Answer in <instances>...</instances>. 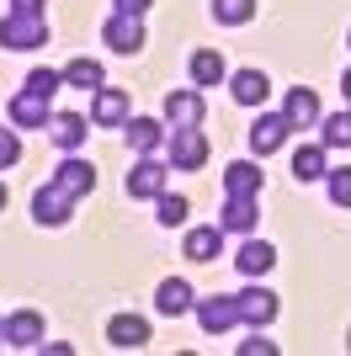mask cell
Listing matches in <instances>:
<instances>
[{"label": "cell", "instance_id": "5b68a950", "mask_svg": "<svg viewBox=\"0 0 351 356\" xmlns=\"http://www.w3.org/2000/svg\"><path fill=\"white\" fill-rule=\"evenodd\" d=\"M107 341H112L117 351H139V346H149V325L139 314H117L112 325H107Z\"/></svg>", "mask_w": 351, "mask_h": 356}, {"label": "cell", "instance_id": "ac0fdd59", "mask_svg": "<svg viewBox=\"0 0 351 356\" xmlns=\"http://www.w3.org/2000/svg\"><path fill=\"white\" fill-rule=\"evenodd\" d=\"M272 261H277V250H272L266 239H250V245H240V271H245V277H261V271H272Z\"/></svg>", "mask_w": 351, "mask_h": 356}, {"label": "cell", "instance_id": "9a60e30c", "mask_svg": "<svg viewBox=\"0 0 351 356\" xmlns=\"http://www.w3.org/2000/svg\"><path fill=\"white\" fill-rule=\"evenodd\" d=\"M282 118H288L292 128H309V122L320 118V96H314V90H292L288 106H282Z\"/></svg>", "mask_w": 351, "mask_h": 356}, {"label": "cell", "instance_id": "3957f363", "mask_svg": "<svg viewBox=\"0 0 351 356\" xmlns=\"http://www.w3.org/2000/svg\"><path fill=\"white\" fill-rule=\"evenodd\" d=\"M171 160H176V170H197V165L208 160V138L197 134V128H176L171 134Z\"/></svg>", "mask_w": 351, "mask_h": 356}, {"label": "cell", "instance_id": "ba28073f", "mask_svg": "<svg viewBox=\"0 0 351 356\" xmlns=\"http://www.w3.org/2000/svg\"><path fill=\"white\" fill-rule=\"evenodd\" d=\"M54 186L64 197H86L91 186H96V170H91L86 160H64V165H58V176H54Z\"/></svg>", "mask_w": 351, "mask_h": 356}, {"label": "cell", "instance_id": "30bf717a", "mask_svg": "<svg viewBox=\"0 0 351 356\" xmlns=\"http://www.w3.org/2000/svg\"><path fill=\"white\" fill-rule=\"evenodd\" d=\"M160 192H165V165L144 160L128 170V197H160Z\"/></svg>", "mask_w": 351, "mask_h": 356}, {"label": "cell", "instance_id": "7402d4cb", "mask_svg": "<svg viewBox=\"0 0 351 356\" xmlns=\"http://www.w3.org/2000/svg\"><path fill=\"white\" fill-rule=\"evenodd\" d=\"M64 86H80V90H96L102 86V64L96 59H75L70 70H64Z\"/></svg>", "mask_w": 351, "mask_h": 356}, {"label": "cell", "instance_id": "4fadbf2b", "mask_svg": "<svg viewBox=\"0 0 351 356\" xmlns=\"http://www.w3.org/2000/svg\"><path fill=\"white\" fill-rule=\"evenodd\" d=\"M272 96V80H266L261 70H240L234 74V102L240 106H256V102H266Z\"/></svg>", "mask_w": 351, "mask_h": 356}, {"label": "cell", "instance_id": "484cf974", "mask_svg": "<svg viewBox=\"0 0 351 356\" xmlns=\"http://www.w3.org/2000/svg\"><path fill=\"white\" fill-rule=\"evenodd\" d=\"M123 112H128V96H123V90H102V96H96V122H123Z\"/></svg>", "mask_w": 351, "mask_h": 356}, {"label": "cell", "instance_id": "ffe728a7", "mask_svg": "<svg viewBox=\"0 0 351 356\" xmlns=\"http://www.w3.org/2000/svg\"><path fill=\"white\" fill-rule=\"evenodd\" d=\"M224 74H229V64H224L219 54H213V48H203V54H192V80H197V86H219Z\"/></svg>", "mask_w": 351, "mask_h": 356}, {"label": "cell", "instance_id": "836d02e7", "mask_svg": "<svg viewBox=\"0 0 351 356\" xmlns=\"http://www.w3.org/2000/svg\"><path fill=\"white\" fill-rule=\"evenodd\" d=\"M117 11H123V16H144L149 0H117Z\"/></svg>", "mask_w": 351, "mask_h": 356}, {"label": "cell", "instance_id": "9c48e42d", "mask_svg": "<svg viewBox=\"0 0 351 356\" xmlns=\"http://www.w3.org/2000/svg\"><path fill=\"white\" fill-rule=\"evenodd\" d=\"M234 303H240V319H245V325H272V314H277V298L266 293V287H250V293H240Z\"/></svg>", "mask_w": 351, "mask_h": 356}, {"label": "cell", "instance_id": "e0dca14e", "mask_svg": "<svg viewBox=\"0 0 351 356\" xmlns=\"http://www.w3.org/2000/svg\"><path fill=\"white\" fill-rule=\"evenodd\" d=\"M224 186H229V197H256V192H261V170L240 160V165L224 170Z\"/></svg>", "mask_w": 351, "mask_h": 356}, {"label": "cell", "instance_id": "2e32d148", "mask_svg": "<svg viewBox=\"0 0 351 356\" xmlns=\"http://www.w3.org/2000/svg\"><path fill=\"white\" fill-rule=\"evenodd\" d=\"M11 346H38L43 341V319L38 314H16V319H6V330H0Z\"/></svg>", "mask_w": 351, "mask_h": 356}, {"label": "cell", "instance_id": "f546056e", "mask_svg": "<svg viewBox=\"0 0 351 356\" xmlns=\"http://www.w3.org/2000/svg\"><path fill=\"white\" fill-rule=\"evenodd\" d=\"M58 86H64V74H54V70H32L27 74V90H38V96H54Z\"/></svg>", "mask_w": 351, "mask_h": 356}, {"label": "cell", "instance_id": "d4e9b609", "mask_svg": "<svg viewBox=\"0 0 351 356\" xmlns=\"http://www.w3.org/2000/svg\"><path fill=\"white\" fill-rule=\"evenodd\" d=\"M213 16H219V22H229V27H240V22H250V16H256V0H213Z\"/></svg>", "mask_w": 351, "mask_h": 356}, {"label": "cell", "instance_id": "4dcf8cb0", "mask_svg": "<svg viewBox=\"0 0 351 356\" xmlns=\"http://www.w3.org/2000/svg\"><path fill=\"white\" fill-rule=\"evenodd\" d=\"M330 202L351 208V165H346V170H330Z\"/></svg>", "mask_w": 351, "mask_h": 356}, {"label": "cell", "instance_id": "52a82bcc", "mask_svg": "<svg viewBox=\"0 0 351 356\" xmlns=\"http://www.w3.org/2000/svg\"><path fill=\"white\" fill-rule=\"evenodd\" d=\"M165 118H171L176 128H197V122H203V96H197V90H171V96H165Z\"/></svg>", "mask_w": 351, "mask_h": 356}, {"label": "cell", "instance_id": "d590c367", "mask_svg": "<svg viewBox=\"0 0 351 356\" xmlns=\"http://www.w3.org/2000/svg\"><path fill=\"white\" fill-rule=\"evenodd\" d=\"M0 208H6V181H0Z\"/></svg>", "mask_w": 351, "mask_h": 356}, {"label": "cell", "instance_id": "277c9868", "mask_svg": "<svg viewBox=\"0 0 351 356\" xmlns=\"http://www.w3.org/2000/svg\"><path fill=\"white\" fill-rule=\"evenodd\" d=\"M102 38L117 48V54H139L144 48V27H139V16H107V27H102Z\"/></svg>", "mask_w": 351, "mask_h": 356}, {"label": "cell", "instance_id": "d6986e66", "mask_svg": "<svg viewBox=\"0 0 351 356\" xmlns=\"http://www.w3.org/2000/svg\"><path fill=\"white\" fill-rule=\"evenodd\" d=\"M155 309L171 314V319H176V314H187V309H192V287H187V282H176V277H171V282H160V293H155Z\"/></svg>", "mask_w": 351, "mask_h": 356}, {"label": "cell", "instance_id": "8d00e7d4", "mask_svg": "<svg viewBox=\"0 0 351 356\" xmlns=\"http://www.w3.org/2000/svg\"><path fill=\"white\" fill-rule=\"evenodd\" d=\"M346 102H351V74H346Z\"/></svg>", "mask_w": 351, "mask_h": 356}, {"label": "cell", "instance_id": "d6a6232c", "mask_svg": "<svg viewBox=\"0 0 351 356\" xmlns=\"http://www.w3.org/2000/svg\"><path fill=\"white\" fill-rule=\"evenodd\" d=\"M11 11H22V16H43V0H11Z\"/></svg>", "mask_w": 351, "mask_h": 356}, {"label": "cell", "instance_id": "8992f818", "mask_svg": "<svg viewBox=\"0 0 351 356\" xmlns=\"http://www.w3.org/2000/svg\"><path fill=\"white\" fill-rule=\"evenodd\" d=\"M197 319H203L208 335H224V330L240 325V303H234V298H208L203 309H197Z\"/></svg>", "mask_w": 351, "mask_h": 356}, {"label": "cell", "instance_id": "603a6c76", "mask_svg": "<svg viewBox=\"0 0 351 356\" xmlns=\"http://www.w3.org/2000/svg\"><path fill=\"white\" fill-rule=\"evenodd\" d=\"M250 223H256V202H250V197H229L219 229H250Z\"/></svg>", "mask_w": 351, "mask_h": 356}, {"label": "cell", "instance_id": "6da1fadb", "mask_svg": "<svg viewBox=\"0 0 351 356\" xmlns=\"http://www.w3.org/2000/svg\"><path fill=\"white\" fill-rule=\"evenodd\" d=\"M0 43H6V48H38V43H48L43 16H22V11H11L6 22H0Z\"/></svg>", "mask_w": 351, "mask_h": 356}, {"label": "cell", "instance_id": "f1b7e54d", "mask_svg": "<svg viewBox=\"0 0 351 356\" xmlns=\"http://www.w3.org/2000/svg\"><path fill=\"white\" fill-rule=\"evenodd\" d=\"M187 213H192V202H187V197L160 192V223H187Z\"/></svg>", "mask_w": 351, "mask_h": 356}, {"label": "cell", "instance_id": "1f68e13d", "mask_svg": "<svg viewBox=\"0 0 351 356\" xmlns=\"http://www.w3.org/2000/svg\"><path fill=\"white\" fill-rule=\"evenodd\" d=\"M16 160H22V144H16L11 128H0V170H6V165H16Z\"/></svg>", "mask_w": 351, "mask_h": 356}, {"label": "cell", "instance_id": "e575fe53", "mask_svg": "<svg viewBox=\"0 0 351 356\" xmlns=\"http://www.w3.org/2000/svg\"><path fill=\"white\" fill-rule=\"evenodd\" d=\"M240 351H245V356H256V351H266V356H272V351H277V346H272V341H245V346H240Z\"/></svg>", "mask_w": 351, "mask_h": 356}, {"label": "cell", "instance_id": "4316f807", "mask_svg": "<svg viewBox=\"0 0 351 356\" xmlns=\"http://www.w3.org/2000/svg\"><path fill=\"white\" fill-rule=\"evenodd\" d=\"M325 144H330V149H351V112L325 118Z\"/></svg>", "mask_w": 351, "mask_h": 356}, {"label": "cell", "instance_id": "5bb4252c", "mask_svg": "<svg viewBox=\"0 0 351 356\" xmlns=\"http://www.w3.org/2000/svg\"><path fill=\"white\" fill-rule=\"evenodd\" d=\"M48 128H54V144H58V149H80V144H86V134H91L86 118H75V112H58Z\"/></svg>", "mask_w": 351, "mask_h": 356}, {"label": "cell", "instance_id": "7a4b0ae2", "mask_svg": "<svg viewBox=\"0 0 351 356\" xmlns=\"http://www.w3.org/2000/svg\"><path fill=\"white\" fill-rule=\"evenodd\" d=\"M288 134H292V122L282 118V112H261V118L250 122V149H256V154H272V149H282Z\"/></svg>", "mask_w": 351, "mask_h": 356}, {"label": "cell", "instance_id": "44dd1931", "mask_svg": "<svg viewBox=\"0 0 351 356\" xmlns=\"http://www.w3.org/2000/svg\"><path fill=\"white\" fill-rule=\"evenodd\" d=\"M219 245H224V229H192L187 234V255L192 261H213Z\"/></svg>", "mask_w": 351, "mask_h": 356}, {"label": "cell", "instance_id": "8fae6325", "mask_svg": "<svg viewBox=\"0 0 351 356\" xmlns=\"http://www.w3.org/2000/svg\"><path fill=\"white\" fill-rule=\"evenodd\" d=\"M11 118L22 122V128H48V96H38V90H22L11 102Z\"/></svg>", "mask_w": 351, "mask_h": 356}, {"label": "cell", "instance_id": "cb8c5ba5", "mask_svg": "<svg viewBox=\"0 0 351 356\" xmlns=\"http://www.w3.org/2000/svg\"><path fill=\"white\" fill-rule=\"evenodd\" d=\"M292 176L298 181H320L325 176V154L320 149H298V154H292Z\"/></svg>", "mask_w": 351, "mask_h": 356}, {"label": "cell", "instance_id": "7c38bea8", "mask_svg": "<svg viewBox=\"0 0 351 356\" xmlns=\"http://www.w3.org/2000/svg\"><path fill=\"white\" fill-rule=\"evenodd\" d=\"M70 202L75 197H64L58 186H43V192L32 197V213H38V223H64L70 218Z\"/></svg>", "mask_w": 351, "mask_h": 356}, {"label": "cell", "instance_id": "83f0119b", "mask_svg": "<svg viewBox=\"0 0 351 356\" xmlns=\"http://www.w3.org/2000/svg\"><path fill=\"white\" fill-rule=\"evenodd\" d=\"M128 138H133V149H155V144H160V122H155V118L128 122Z\"/></svg>", "mask_w": 351, "mask_h": 356}]
</instances>
